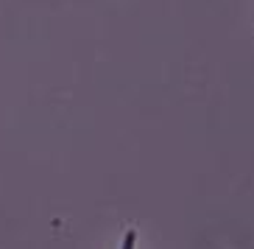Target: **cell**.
<instances>
[{"label": "cell", "instance_id": "cell-1", "mask_svg": "<svg viewBox=\"0 0 254 249\" xmlns=\"http://www.w3.org/2000/svg\"><path fill=\"white\" fill-rule=\"evenodd\" d=\"M134 241H137V235H134V233H126V241H123V249H134Z\"/></svg>", "mask_w": 254, "mask_h": 249}]
</instances>
